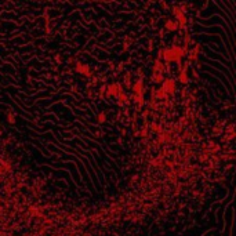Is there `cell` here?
<instances>
[{
    "label": "cell",
    "mask_w": 236,
    "mask_h": 236,
    "mask_svg": "<svg viewBox=\"0 0 236 236\" xmlns=\"http://www.w3.org/2000/svg\"><path fill=\"white\" fill-rule=\"evenodd\" d=\"M166 29H168V31H177V29H178L177 21H175V19H168V21L166 22Z\"/></svg>",
    "instance_id": "7"
},
{
    "label": "cell",
    "mask_w": 236,
    "mask_h": 236,
    "mask_svg": "<svg viewBox=\"0 0 236 236\" xmlns=\"http://www.w3.org/2000/svg\"><path fill=\"white\" fill-rule=\"evenodd\" d=\"M162 90L165 91L166 94H173L175 91V82L173 80V79H166L165 82H163V87H162Z\"/></svg>",
    "instance_id": "1"
},
{
    "label": "cell",
    "mask_w": 236,
    "mask_h": 236,
    "mask_svg": "<svg viewBox=\"0 0 236 236\" xmlns=\"http://www.w3.org/2000/svg\"><path fill=\"white\" fill-rule=\"evenodd\" d=\"M124 83H127V86L130 87V73H127V75L124 76Z\"/></svg>",
    "instance_id": "9"
},
{
    "label": "cell",
    "mask_w": 236,
    "mask_h": 236,
    "mask_svg": "<svg viewBox=\"0 0 236 236\" xmlns=\"http://www.w3.org/2000/svg\"><path fill=\"white\" fill-rule=\"evenodd\" d=\"M153 82H156V83H160V82H163V73H160V72H153Z\"/></svg>",
    "instance_id": "8"
},
{
    "label": "cell",
    "mask_w": 236,
    "mask_h": 236,
    "mask_svg": "<svg viewBox=\"0 0 236 236\" xmlns=\"http://www.w3.org/2000/svg\"><path fill=\"white\" fill-rule=\"evenodd\" d=\"M76 71L79 72V73H83V75H90V66H87V65L82 64V62H77L76 64Z\"/></svg>",
    "instance_id": "4"
},
{
    "label": "cell",
    "mask_w": 236,
    "mask_h": 236,
    "mask_svg": "<svg viewBox=\"0 0 236 236\" xmlns=\"http://www.w3.org/2000/svg\"><path fill=\"white\" fill-rule=\"evenodd\" d=\"M98 120H100V122H105V115H104V113H100V115H98Z\"/></svg>",
    "instance_id": "10"
},
{
    "label": "cell",
    "mask_w": 236,
    "mask_h": 236,
    "mask_svg": "<svg viewBox=\"0 0 236 236\" xmlns=\"http://www.w3.org/2000/svg\"><path fill=\"white\" fill-rule=\"evenodd\" d=\"M186 71H188V68H186V65L184 66V69L181 72H179V76H178V79H179V82L181 83H188V73H186Z\"/></svg>",
    "instance_id": "6"
},
{
    "label": "cell",
    "mask_w": 236,
    "mask_h": 236,
    "mask_svg": "<svg viewBox=\"0 0 236 236\" xmlns=\"http://www.w3.org/2000/svg\"><path fill=\"white\" fill-rule=\"evenodd\" d=\"M133 94H144L142 79H138V80L133 84Z\"/></svg>",
    "instance_id": "3"
},
{
    "label": "cell",
    "mask_w": 236,
    "mask_h": 236,
    "mask_svg": "<svg viewBox=\"0 0 236 236\" xmlns=\"http://www.w3.org/2000/svg\"><path fill=\"white\" fill-rule=\"evenodd\" d=\"M122 91H123V89H122V86H120L119 83H112L111 86L108 87L106 95L108 97H118L119 94L122 93Z\"/></svg>",
    "instance_id": "2"
},
{
    "label": "cell",
    "mask_w": 236,
    "mask_h": 236,
    "mask_svg": "<svg viewBox=\"0 0 236 236\" xmlns=\"http://www.w3.org/2000/svg\"><path fill=\"white\" fill-rule=\"evenodd\" d=\"M199 50H200V46L197 44V46L195 47L193 50H191L189 53H188V58H189V61H195V60H196V58H197V53H199Z\"/></svg>",
    "instance_id": "5"
}]
</instances>
